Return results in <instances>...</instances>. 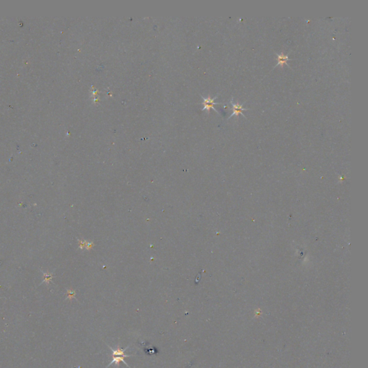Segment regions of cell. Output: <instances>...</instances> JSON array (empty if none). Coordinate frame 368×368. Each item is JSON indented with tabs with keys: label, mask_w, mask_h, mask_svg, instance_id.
Listing matches in <instances>:
<instances>
[{
	"label": "cell",
	"mask_w": 368,
	"mask_h": 368,
	"mask_svg": "<svg viewBox=\"0 0 368 368\" xmlns=\"http://www.w3.org/2000/svg\"><path fill=\"white\" fill-rule=\"evenodd\" d=\"M216 99H217V97L213 98V99H212V98H211L210 96H209L208 98H204V103H203V104H204V110H205L206 109V110L208 111V112H209V110H210V109H213L214 110H215L216 112H217L215 108L214 107V105H215V104H218V103L214 102V100H215Z\"/></svg>",
	"instance_id": "2"
},
{
	"label": "cell",
	"mask_w": 368,
	"mask_h": 368,
	"mask_svg": "<svg viewBox=\"0 0 368 368\" xmlns=\"http://www.w3.org/2000/svg\"><path fill=\"white\" fill-rule=\"evenodd\" d=\"M232 110H233V112H232V115H230V117H229V119L232 118V117L234 116H236L237 118L239 117V114H242L243 117H245V115L243 114L242 112L243 111L245 110H248V109H245V108H243V105L244 104H240L239 102L237 103H234L233 102V99L232 100Z\"/></svg>",
	"instance_id": "1"
},
{
	"label": "cell",
	"mask_w": 368,
	"mask_h": 368,
	"mask_svg": "<svg viewBox=\"0 0 368 368\" xmlns=\"http://www.w3.org/2000/svg\"><path fill=\"white\" fill-rule=\"evenodd\" d=\"M113 357L112 360L111 361L110 364H109L107 367H109V366L112 365V364H118V365H119V362H124L126 364V365L127 366V367H129L128 364H127V363L125 362V359H124V358L126 357H124V356H114V357Z\"/></svg>",
	"instance_id": "5"
},
{
	"label": "cell",
	"mask_w": 368,
	"mask_h": 368,
	"mask_svg": "<svg viewBox=\"0 0 368 368\" xmlns=\"http://www.w3.org/2000/svg\"><path fill=\"white\" fill-rule=\"evenodd\" d=\"M276 55H277V64L275 65V66H278V65H280V66L283 67L284 65H288V60H291V59H289L288 58V55H285L283 53H281L280 54H278L276 53Z\"/></svg>",
	"instance_id": "3"
},
{
	"label": "cell",
	"mask_w": 368,
	"mask_h": 368,
	"mask_svg": "<svg viewBox=\"0 0 368 368\" xmlns=\"http://www.w3.org/2000/svg\"><path fill=\"white\" fill-rule=\"evenodd\" d=\"M109 348H110V349H112V356H113V357H114V356H124V357H131V355H127V354H125V351L127 349H128V347L125 348V349H120V348H119V347L117 348V349H113L112 347H110V346H109Z\"/></svg>",
	"instance_id": "4"
},
{
	"label": "cell",
	"mask_w": 368,
	"mask_h": 368,
	"mask_svg": "<svg viewBox=\"0 0 368 368\" xmlns=\"http://www.w3.org/2000/svg\"><path fill=\"white\" fill-rule=\"evenodd\" d=\"M52 278H53V276L51 275H49L48 273H44V282H45L46 283L48 284L50 283Z\"/></svg>",
	"instance_id": "6"
},
{
	"label": "cell",
	"mask_w": 368,
	"mask_h": 368,
	"mask_svg": "<svg viewBox=\"0 0 368 368\" xmlns=\"http://www.w3.org/2000/svg\"><path fill=\"white\" fill-rule=\"evenodd\" d=\"M68 297L69 298H71L74 297L75 292H73V291H68Z\"/></svg>",
	"instance_id": "7"
}]
</instances>
